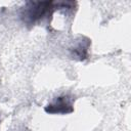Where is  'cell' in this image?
Returning a JSON list of instances; mask_svg holds the SVG:
<instances>
[{
  "label": "cell",
  "mask_w": 131,
  "mask_h": 131,
  "mask_svg": "<svg viewBox=\"0 0 131 131\" xmlns=\"http://www.w3.org/2000/svg\"><path fill=\"white\" fill-rule=\"evenodd\" d=\"M51 8L52 2H29L25 8L23 17L27 23L33 24L36 20L42 18Z\"/></svg>",
  "instance_id": "cell-1"
},
{
  "label": "cell",
  "mask_w": 131,
  "mask_h": 131,
  "mask_svg": "<svg viewBox=\"0 0 131 131\" xmlns=\"http://www.w3.org/2000/svg\"><path fill=\"white\" fill-rule=\"evenodd\" d=\"M73 111V106L66 96L57 97L52 103H49L45 107V112L49 114H69Z\"/></svg>",
  "instance_id": "cell-2"
}]
</instances>
